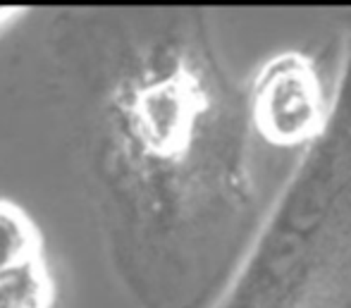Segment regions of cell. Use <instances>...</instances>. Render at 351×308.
Here are the masks:
<instances>
[{
    "label": "cell",
    "instance_id": "cell-5",
    "mask_svg": "<svg viewBox=\"0 0 351 308\" xmlns=\"http://www.w3.org/2000/svg\"><path fill=\"white\" fill-rule=\"evenodd\" d=\"M24 10L22 8H0V29L8 27V24H12L17 17H22Z\"/></svg>",
    "mask_w": 351,
    "mask_h": 308
},
{
    "label": "cell",
    "instance_id": "cell-1",
    "mask_svg": "<svg viewBox=\"0 0 351 308\" xmlns=\"http://www.w3.org/2000/svg\"><path fill=\"white\" fill-rule=\"evenodd\" d=\"M254 117L275 143L311 139L323 120V91L313 67L296 56L275 58L256 82Z\"/></svg>",
    "mask_w": 351,
    "mask_h": 308
},
{
    "label": "cell",
    "instance_id": "cell-4",
    "mask_svg": "<svg viewBox=\"0 0 351 308\" xmlns=\"http://www.w3.org/2000/svg\"><path fill=\"white\" fill-rule=\"evenodd\" d=\"M41 248V232L27 211L17 203L0 198V270L43 258Z\"/></svg>",
    "mask_w": 351,
    "mask_h": 308
},
{
    "label": "cell",
    "instance_id": "cell-2",
    "mask_svg": "<svg viewBox=\"0 0 351 308\" xmlns=\"http://www.w3.org/2000/svg\"><path fill=\"white\" fill-rule=\"evenodd\" d=\"M56 282L43 258L0 270V308H53Z\"/></svg>",
    "mask_w": 351,
    "mask_h": 308
},
{
    "label": "cell",
    "instance_id": "cell-3",
    "mask_svg": "<svg viewBox=\"0 0 351 308\" xmlns=\"http://www.w3.org/2000/svg\"><path fill=\"white\" fill-rule=\"evenodd\" d=\"M186 110L177 91L151 88L139 103V127L143 139L158 151H172L182 139Z\"/></svg>",
    "mask_w": 351,
    "mask_h": 308
}]
</instances>
